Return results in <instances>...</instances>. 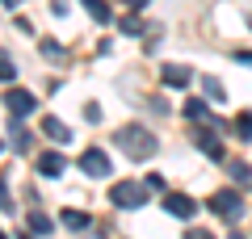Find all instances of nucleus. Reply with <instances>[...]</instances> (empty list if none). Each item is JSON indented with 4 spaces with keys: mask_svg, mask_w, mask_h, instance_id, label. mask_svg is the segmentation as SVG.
Instances as JSON below:
<instances>
[{
    "mask_svg": "<svg viewBox=\"0 0 252 239\" xmlns=\"http://www.w3.org/2000/svg\"><path fill=\"white\" fill-rule=\"evenodd\" d=\"M109 202H114L118 210H139V206L147 202V185H135V180H118V185L109 189Z\"/></svg>",
    "mask_w": 252,
    "mask_h": 239,
    "instance_id": "obj_2",
    "label": "nucleus"
},
{
    "mask_svg": "<svg viewBox=\"0 0 252 239\" xmlns=\"http://www.w3.org/2000/svg\"><path fill=\"white\" fill-rule=\"evenodd\" d=\"M38 172H42V177H59L63 172V155H55V151L38 155Z\"/></svg>",
    "mask_w": 252,
    "mask_h": 239,
    "instance_id": "obj_9",
    "label": "nucleus"
},
{
    "mask_svg": "<svg viewBox=\"0 0 252 239\" xmlns=\"http://www.w3.org/2000/svg\"><path fill=\"white\" fill-rule=\"evenodd\" d=\"M198 147L206 151L210 159H223V143H219V139H215L210 130H198Z\"/></svg>",
    "mask_w": 252,
    "mask_h": 239,
    "instance_id": "obj_10",
    "label": "nucleus"
},
{
    "mask_svg": "<svg viewBox=\"0 0 252 239\" xmlns=\"http://www.w3.org/2000/svg\"><path fill=\"white\" fill-rule=\"evenodd\" d=\"M13 147H17V151H26V147H30V134L21 130V126H13Z\"/></svg>",
    "mask_w": 252,
    "mask_h": 239,
    "instance_id": "obj_18",
    "label": "nucleus"
},
{
    "mask_svg": "<svg viewBox=\"0 0 252 239\" xmlns=\"http://www.w3.org/2000/svg\"><path fill=\"white\" fill-rule=\"evenodd\" d=\"M231 239H244V235H231Z\"/></svg>",
    "mask_w": 252,
    "mask_h": 239,
    "instance_id": "obj_23",
    "label": "nucleus"
},
{
    "mask_svg": "<svg viewBox=\"0 0 252 239\" xmlns=\"http://www.w3.org/2000/svg\"><path fill=\"white\" fill-rule=\"evenodd\" d=\"M0 147H4V143H0Z\"/></svg>",
    "mask_w": 252,
    "mask_h": 239,
    "instance_id": "obj_25",
    "label": "nucleus"
},
{
    "mask_svg": "<svg viewBox=\"0 0 252 239\" xmlns=\"http://www.w3.org/2000/svg\"><path fill=\"white\" fill-rule=\"evenodd\" d=\"M143 4H147V0H130V9H143Z\"/></svg>",
    "mask_w": 252,
    "mask_h": 239,
    "instance_id": "obj_22",
    "label": "nucleus"
},
{
    "mask_svg": "<svg viewBox=\"0 0 252 239\" xmlns=\"http://www.w3.org/2000/svg\"><path fill=\"white\" fill-rule=\"evenodd\" d=\"M4 4H13V0H4Z\"/></svg>",
    "mask_w": 252,
    "mask_h": 239,
    "instance_id": "obj_24",
    "label": "nucleus"
},
{
    "mask_svg": "<svg viewBox=\"0 0 252 239\" xmlns=\"http://www.w3.org/2000/svg\"><path fill=\"white\" fill-rule=\"evenodd\" d=\"M231 177L235 180H252V172H248V164H231Z\"/></svg>",
    "mask_w": 252,
    "mask_h": 239,
    "instance_id": "obj_19",
    "label": "nucleus"
},
{
    "mask_svg": "<svg viewBox=\"0 0 252 239\" xmlns=\"http://www.w3.org/2000/svg\"><path fill=\"white\" fill-rule=\"evenodd\" d=\"M185 118H193V122L202 118V122H206V118H210V109L202 105V101H189V105H185Z\"/></svg>",
    "mask_w": 252,
    "mask_h": 239,
    "instance_id": "obj_16",
    "label": "nucleus"
},
{
    "mask_svg": "<svg viewBox=\"0 0 252 239\" xmlns=\"http://www.w3.org/2000/svg\"><path fill=\"white\" fill-rule=\"evenodd\" d=\"M80 168L89 172V177H109V155H105L101 147H89V151L80 155Z\"/></svg>",
    "mask_w": 252,
    "mask_h": 239,
    "instance_id": "obj_4",
    "label": "nucleus"
},
{
    "mask_svg": "<svg viewBox=\"0 0 252 239\" xmlns=\"http://www.w3.org/2000/svg\"><path fill=\"white\" fill-rule=\"evenodd\" d=\"M4 105H9L13 118H26L38 101H34V92H26V89H9V92H4Z\"/></svg>",
    "mask_w": 252,
    "mask_h": 239,
    "instance_id": "obj_5",
    "label": "nucleus"
},
{
    "mask_svg": "<svg viewBox=\"0 0 252 239\" xmlns=\"http://www.w3.org/2000/svg\"><path fill=\"white\" fill-rule=\"evenodd\" d=\"M235 139H252V114H240V118H235Z\"/></svg>",
    "mask_w": 252,
    "mask_h": 239,
    "instance_id": "obj_15",
    "label": "nucleus"
},
{
    "mask_svg": "<svg viewBox=\"0 0 252 239\" xmlns=\"http://www.w3.org/2000/svg\"><path fill=\"white\" fill-rule=\"evenodd\" d=\"M26 227L34 231V235H51V218H46V214L38 210V206H34V210H30V218H26Z\"/></svg>",
    "mask_w": 252,
    "mask_h": 239,
    "instance_id": "obj_11",
    "label": "nucleus"
},
{
    "mask_svg": "<svg viewBox=\"0 0 252 239\" xmlns=\"http://www.w3.org/2000/svg\"><path fill=\"white\" fill-rule=\"evenodd\" d=\"M118 147H122L130 159H152L156 151H160V143H156L143 126H122V130H118Z\"/></svg>",
    "mask_w": 252,
    "mask_h": 239,
    "instance_id": "obj_1",
    "label": "nucleus"
},
{
    "mask_svg": "<svg viewBox=\"0 0 252 239\" xmlns=\"http://www.w3.org/2000/svg\"><path fill=\"white\" fill-rule=\"evenodd\" d=\"M160 76H164V84H168V89H185V84H189V67H181V63H168Z\"/></svg>",
    "mask_w": 252,
    "mask_h": 239,
    "instance_id": "obj_7",
    "label": "nucleus"
},
{
    "mask_svg": "<svg viewBox=\"0 0 252 239\" xmlns=\"http://www.w3.org/2000/svg\"><path fill=\"white\" fill-rule=\"evenodd\" d=\"M84 4H89V13H93L97 21H114V13H109V4H105V0H84Z\"/></svg>",
    "mask_w": 252,
    "mask_h": 239,
    "instance_id": "obj_13",
    "label": "nucleus"
},
{
    "mask_svg": "<svg viewBox=\"0 0 252 239\" xmlns=\"http://www.w3.org/2000/svg\"><path fill=\"white\" fill-rule=\"evenodd\" d=\"M202 89H206V97H210V101H223V84H219L215 76H202Z\"/></svg>",
    "mask_w": 252,
    "mask_h": 239,
    "instance_id": "obj_14",
    "label": "nucleus"
},
{
    "mask_svg": "<svg viewBox=\"0 0 252 239\" xmlns=\"http://www.w3.org/2000/svg\"><path fill=\"white\" fill-rule=\"evenodd\" d=\"M13 76H17V67H13V59H9V55H0V80L9 84Z\"/></svg>",
    "mask_w": 252,
    "mask_h": 239,
    "instance_id": "obj_17",
    "label": "nucleus"
},
{
    "mask_svg": "<svg viewBox=\"0 0 252 239\" xmlns=\"http://www.w3.org/2000/svg\"><path fill=\"white\" fill-rule=\"evenodd\" d=\"M139 30H143V26H139L135 17H126V21H122V34H139Z\"/></svg>",
    "mask_w": 252,
    "mask_h": 239,
    "instance_id": "obj_20",
    "label": "nucleus"
},
{
    "mask_svg": "<svg viewBox=\"0 0 252 239\" xmlns=\"http://www.w3.org/2000/svg\"><path fill=\"white\" fill-rule=\"evenodd\" d=\"M63 227L84 231V227H93V218H89V214H80V210H63Z\"/></svg>",
    "mask_w": 252,
    "mask_h": 239,
    "instance_id": "obj_12",
    "label": "nucleus"
},
{
    "mask_svg": "<svg viewBox=\"0 0 252 239\" xmlns=\"http://www.w3.org/2000/svg\"><path fill=\"white\" fill-rule=\"evenodd\" d=\"M164 210L172 214V218H193V197H185V193H164Z\"/></svg>",
    "mask_w": 252,
    "mask_h": 239,
    "instance_id": "obj_6",
    "label": "nucleus"
},
{
    "mask_svg": "<svg viewBox=\"0 0 252 239\" xmlns=\"http://www.w3.org/2000/svg\"><path fill=\"white\" fill-rule=\"evenodd\" d=\"M42 134H46V139H55V143H67V139H72V130H67L59 118H42Z\"/></svg>",
    "mask_w": 252,
    "mask_h": 239,
    "instance_id": "obj_8",
    "label": "nucleus"
},
{
    "mask_svg": "<svg viewBox=\"0 0 252 239\" xmlns=\"http://www.w3.org/2000/svg\"><path fill=\"white\" fill-rule=\"evenodd\" d=\"M210 210L219 214V218H227V222H235L244 214V202H240V193L235 189H219L215 197H210Z\"/></svg>",
    "mask_w": 252,
    "mask_h": 239,
    "instance_id": "obj_3",
    "label": "nucleus"
},
{
    "mask_svg": "<svg viewBox=\"0 0 252 239\" xmlns=\"http://www.w3.org/2000/svg\"><path fill=\"white\" fill-rule=\"evenodd\" d=\"M185 239H215V235H210V231H189Z\"/></svg>",
    "mask_w": 252,
    "mask_h": 239,
    "instance_id": "obj_21",
    "label": "nucleus"
}]
</instances>
